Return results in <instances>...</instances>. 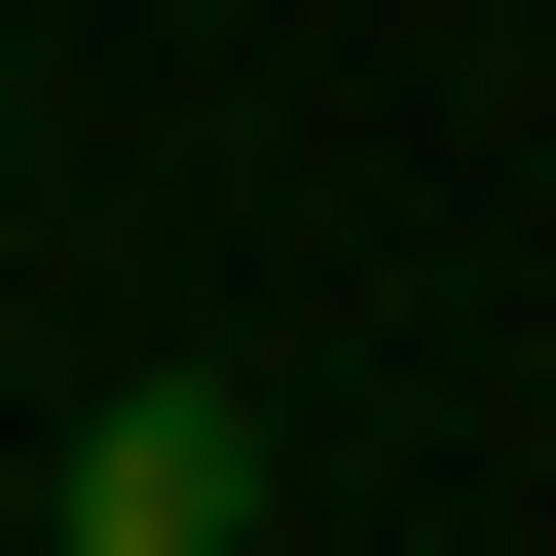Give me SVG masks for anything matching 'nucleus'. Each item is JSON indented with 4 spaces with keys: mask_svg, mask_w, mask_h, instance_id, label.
I'll use <instances>...</instances> for the list:
<instances>
[{
    "mask_svg": "<svg viewBox=\"0 0 556 556\" xmlns=\"http://www.w3.org/2000/svg\"><path fill=\"white\" fill-rule=\"evenodd\" d=\"M38 556H260V408H223V371H112L75 482H38Z\"/></svg>",
    "mask_w": 556,
    "mask_h": 556,
    "instance_id": "obj_1",
    "label": "nucleus"
}]
</instances>
